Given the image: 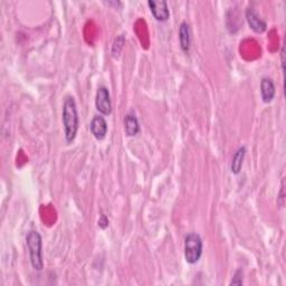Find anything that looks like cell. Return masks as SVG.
Listing matches in <instances>:
<instances>
[{
	"mask_svg": "<svg viewBox=\"0 0 286 286\" xmlns=\"http://www.w3.org/2000/svg\"><path fill=\"white\" fill-rule=\"evenodd\" d=\"M62 120L64 125L65 140L67 143L74 141V139L79 130V113H77L76 102L73 96H67L63 104Z\"/></svg>",
	"mask_w": 286,
	"mask_h": 286,
	"instance_id": "cell-1",
	"label": "cell"
},
{
	"mask_svg": "<svg viewBox=\"0 0 286 286\" xmlns=\"http://www.w3.org/2000/svg\"><path fill=\"white\" fill-rule=\"evenodd\" d=\"M26 244L28 247L30 264L36 271H42L44 267L43 253H42V236L35 230H30L26 236Z\"/></svg>",
	"mask_w": 286,
	"mask_h": 286,
	"instance_id": "cell-2",
	"label": "cell"
},
{
	"mask_svg": "<svg viewBox=\"0 0 286 286\" xmlns=\"http://www.w3.org/2000/svg\"><path fill=\"white\" fill-rule=\"evenodd\" d=\"M202 239L196 233H190L185 238V258L188 264H196L202 255Z\"/></svg>",
	"mask_w": 286,
	"mask_h": 286,
	"instance_id": "cell-3",
	"label": "cell"
},
{
	"mask_svg": "<svg viewBox=\"0 0 286 286\" xmlns=\"http://www.w3.org/2000/svg\"><path fill=\"white\" fill-rule=\"evenodd\" d=\"M95 106L96 110L103 115H110L112 112V104L110 98V92L106 88L101 86L97 89L96 97H95Z\"/></svg>",
	"mask_w": 286,
	"mask_h": 286,
	"instance_id": "cell-4",
	"label": "cell"
},
{
	"mask_svg": "<svg viewBox=\"0 0 286 286\" xmlns=\"http://www.w3.org/2000/svg\"><path fill=\"white\" fill-rule=\"evenodd\" d=\"M148 6L158 21H167L169 19L170 11L165 0H149Z\"/></svg>",
	"mask_w": 286,
	"mask_h": 286,
	"instance_id": "cell-5",
	"label": "cell"
},
{
	"mask_svg": "<svg viewBox=\"0 0 286 286\" xmlns=\"http://www.w3.org/2000/svg\"><path fill=\"white\" fill-rule=\"evenodd\" d=\"M246 19L251 28L257 34L264 33L266 30V21L263 20L254 8H248L246 10Z\"/></svg>",
	"mask_w": 286,
	"mask_h": 286,
	"instance_id": "cell-6",
	"label": "cell"
},
{
	"mask_svg": "<svg viewBox=\"0 0 286 286\" xmlns=\"http://www.w3.org/2000/svg\"><path fill=\"white\" fill-rule=\"evenodd\" d=\"M90 129L95 139L103 140L107 133V123L105 119L101 115L94 116L92 122H91Z\"/></svg>",
	"mask_w": 286,
	"mask_h": 286,
	"instance_id": "cell-7",
	"label": "cell"
},
{
	"mask_svg": "<svg viewBox=\"0 0 286 286\" xmlns=\"http://www.w3.org/2000/svg\"><path fill=\"white\" fill-rule=\"evenodd\" d=\"M276 90H275V85L273 83V81L271 79H267V77H264L261 82V94H262V98L263 102L264 103H271L273 101V98L275 96Z\"/></svg>",
	"mask_w": 286,
	"mask_h": 286,
	"instance_id": "cell-8",
	"label": "cell"
},
{
	"mask_svg": "<svg viewBox=\"0 0 286 286\" xmlns=\"http://www.w3.org/2000/svg\"><path fill=\"white\" fill-rule=\"evenodd\" d=\"M124 131L128 137H134L140 132V124L133 112H129L124 117Z\"/></svg>",
	"mask_w": 286,
	"mask_h": 286,
	"instance_id": "cell-9",
	"label": "cell"
},
{
	"mask_svg": "<svg viewBox=\"0 0 286 286\" xmlns=\"http://www.w3.org/2000/svg\"><path fill=\"white\" fill-rule=\"evenodd\" d=\"M190 27L188 22L183 21L179 27V43L180 47L185 53H188L191 43V36H190Z\"/></svg>",
	"mask_w": 286,
	"mask_h": 286,
	"instance_id": "cell-10",
	"label": "cell"
},
{
	"mask_svg": "<svg viewBox=\"0 0 286 286\" xmlns=\"http://www.w3.org/2000/svg\"><path fill=\"white\" fill-rule=\"evenodd\" d=\"M245 156H246V148L245 147H240L237 151L235 152L230 165V171L233 172L234 175H238L240 170H242Z\"/></svg>",
	"mask_w": 286,
	"mask_h": 286,
	"instance_id": "cell-11",
	"label": "cell"
},
{
	"mask_svg": "<svg viewBox=\"0 0 286 286\" xmlns=\"http://www.w3.org/2000/svg\"><path fill=\"white\" fill-rule=\"evenodd\" d=\"M124 44H125L124 36L123 35L117 36L114 40V43H113V45H112V56L113 57L119 58L122 49H123V47H124Z\"/></svg>",
	"mask_w": 286,
	"mask_h": 286,
	"instance_id": "cell-12",
	"label": "cell"
},
{
	"mask_svg": "<svg viewBox=\"0 0 286 286\" xmlns=\"http://www.w3.org/2000/svg\"><path fill=\"white\" fill-rule=\"evenodd\" d=\"M243 284V271L238 270L236 272L233 280H231L230 285H242Z\"/></svg>",
	"mask_w": 286,
	"mask_h": 286,
	"instance_id": "cell-13",
	"label": "cell"
},
{
	"mask_svg": "<svg viewBox=\"0 0 286 286\" xmlns=\"http://www.w3.org/2000/svg\"><path fill=\"white\" fill-rule=\"evenodd\" d=\"M98 226L101 227V228H106V227L108 226V220H107V218L102 215L101 216V219L98 220Z\"/></svg>",
	"mask_w": 286,
	"mask_h": 286,
	"instance_id": "cell-14",
	"label": "cell"
},
{
	"mask_svg": "<svg viewBox=\"0 0 286 286\" xmlns=\"http://www.w3.org/2000/svg\"><path fill=\"white\" fill-rule=\"evenodd\" d=\"M280 198L282 199V201H281V207H284V199H285V197H284V180L282 181V188H281Z\"/></svg>",
	"mask_w": 286,
	"mask_h": 286,
	"instance_id": "cell-15",
	"label": "cell"
}]
</instances>
